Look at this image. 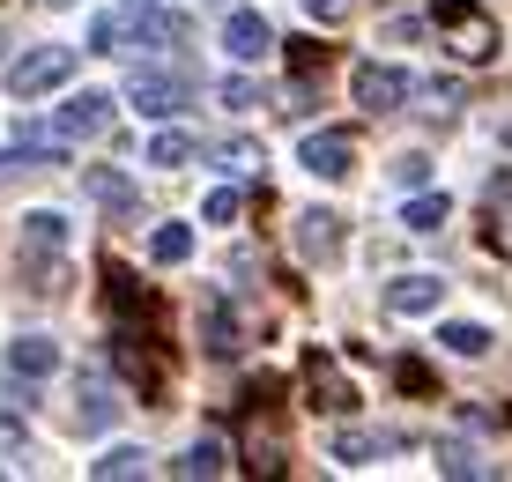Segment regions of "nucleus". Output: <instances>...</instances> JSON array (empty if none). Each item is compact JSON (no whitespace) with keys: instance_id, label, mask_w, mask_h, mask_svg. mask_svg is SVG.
I'll return each mask as SVG.
<instances>
[{"instance_id":"1","label":"nucleus","mask_w":512,"mask_h":482,"mask_svg":"<svg viewBox=\"0 0 512 482\" xmlns=\"http://www.w3.org/2000/svg\"><path fill=\"white\" fill-rule=\"evenodd\" d=\"M431 23H438V38H446L453 60H468V67H483V60H498V23H490L475 0H438L431 8Z\"/></svg>"},{"instance_id":"2","label":"nucleus","mask_w":512,"mask_h":482,"mask_svg":"<svg viewBox=\"0 0 512 482\" xmlns=\"http://www.w3.org/2000/svg\"><path fill=\"white\" fill-rule=\"evenodd\" d=\"M186 97H193V75H186V67H141V75L127 82V104H134V112H149V119L186 112Z\"/></svg>"},{"instance_id":"3","label":"nucleus","mask_w":512,"mask_h":482,"mask_svg":"<svg viewBox=\"0 0 512 482\" xmlns=\"http://www.w3.org/2000/svg\"><path fill=\"white\" fill-rule=\"evenodd\" d=\"M409 67H386V60H357L349 67V97L364 104V112H401L409 104Z\"/></svg>"},{"instance_id":"4","label":"nucleus","mask_w":512,"mask_h":482,"mask_svg":"<svg viewBox=\"0 0 512 482\" xmlns=\"http://www.w3.org/2000/svg\"><path fill=\"white\" fill-rule=\"evenodd\" d=\"M305 401L320 408V416H357V379H342V364H334L327 349L305 356Z\"/></svg>"},{"instance_id":"5","label":"nucleus","mask_w":512,"mask_h":482,"mask_svg":"<svg viewBox=\"0 0 512 482\" xmlns=\"http://www.w3.org/2000/svg\"><path fill=\"white\" fill-rule=\"evenodd\" d=\"M67 75H75V52L67 45H38V52H23V60L8 67V89L15 97H45V89H60Z\"/></svg>"},{"instance_id":"6","label":"nucleus","mask_w":512,"mask_h":482,"mask_svg":"<svg viewBox=\"0 0 512 482\" xmlns=\"http://www.w3.org/2000/svg\"><path fill=\"white\" fill-rule=\"evenodd\" d=\"M112 127V97H97V89H82V97H67L60 112L38 127V141H82V134H104Z\"/></svg>"},{"instance_id":"7","label":"nucleus","mask_w":512,"mask_h":482,"mask_svg":"<svg viewBox=\"0 0 512 482\" xmlns=\"http://www.w3.org/2000/svg\"><path fill=\"white\" fill-rule=\"evenodd\" d=\"M0 364H8V379H15V386H45L52 371H60V342H52V334H15Z\"/></svg>"},{"instance_id":"8","label":"nucleus","mask_w":512,"mask_h":482,"mask_svg":"<svg viewBox=\"0 0 512 482\" xmlns=\"http://www.w3.org/2000/svg\"><path fill=\"white\" fill-rule=\"evenodd\" d=\"M297 164H305L312 178H349V171H357V141H349V134H305V149H297Z\"/></svg>"},{"instance_id":"9","label":"nucleus","mask_w":512,"mask_h":482,"mask_svg":"<svg viewBox=\"0 0 512 482\" xmlns=\"http://www.w3.org/2000/svg\"><path fill=\"white\" fill-rule=\"evenodd\" d=\"M223 52L253 67V60H268V52H275V30L260 23L253 8H231V15H223Z\"/></svg>"},{"instance_id":"10","label":"nucleus","mask_w":512,"mask_h":482,"mask_svg":"<svg viewBox=\"0 0 512 482\" xmlns=\"http://www.w3.org/2000/svg\"><path fill=\"white\" fill-rule=\"evenodd\" d=\"M112 371H119V379L134 386L141 401H149L156 386H164V371L149 364V349H141V334H134V327H119V334H112Z\"/></svg>"},{"instance_id":"11","label":"nucleus","mask_w":512,"mask_h":482,"mask_svg":"<svg viewBox=\"0 0 512 482\" xmlns=\"http://www.w3.org/2000/svg\"><path fill=\"white\" fill-rule=\"evenodd\" d=\"M438 305H446V282H438V275L386 282V312H394V319H423V312H438Z\"/></svg>"},{"instance_id":"12","label":"nucleus","mask_w":512,"mask_h":482,"mask_svg":"<svg viewBox=\"0 0 512 482\" xmlns=\"http://www.w3.org/2000/svg\"><path fill=\"white\" fill-rule=\"evenodd\" d=\"M104 305H112L119 319H156V297L141 290L134 267H104Z\"/></svg>"},{"instance_id":"13","label":"nucleus","mask_w":512,"mask_h":482,"mask_svg":"<svg viewBox=\"0 0 512 482\" xmlns=\"http://www.w3.org/2000/svg\"><path fill=\"white\" fill-rule=\"evenodd\" d=\"M201 342H208V356H238L245 349V319L223 305V297H208V305H201Z\"/></svg>"},{"instance_id":"14","label":"nucleus","mask_w":512,"mask_h":482,"mask_svg":"<svg viewBox=\"0 0 512 482\" xmlns=\"http://www.w3.org/2000/svg\"><path fill=\"white\" fill-rule=\"evenodd\" d=\"M334 245H342V216H334V208H305V216H297V253L327 260Z\"/></svg>"},{"instance_id":"15","label":"nucleus","mask_w":512,"mask_h":482,"mask_svg":"<svg viewBox=\"0 0 512 482\" xmlns=\"http://www.w3.org/2000/svg\"><path fill=\"white\" fill-rule=\"evenodd\" d=\"M112 408L119 401H104V371H82V379H75V416H67V423H75V431H104Z\"/></svg>"},{"instance_id":"16","label":"nucleus","mask_w":512,"mask_h":482,"mask_svg":"<svg viewBox=\"0 0 512 482\" xmlns=\"http://www.w3.org/2000/svg\"><path fill=\"white\" fill-rule=\"evenodd\" d=\"M90 201H97V208H112V216H134L141 193H134V178H127V171H90Z\"/></svg>"},{"instance_id":"17","label":"nucleus","mask_w":512,"mask_h":482,"mask_svg":"<svg viewBox=\"0 0 512 482\" xmlns=\"http://www.w3.org/2000/svg\"><path fill=\"white\" fill-rule=\"evenodd\" d=\"M438 349L475 364V356H490V327H483V319H446V327H438Z\"/></svg>"},{"instance_id":"18","label":"nucleus","mask_w":512,"mask_h":482,"mask_svg":"<svg viewBox=\"0 0 512 482\" xmlns=\"http://www.w3.org/2000/svg\"><path fill=\"white\" fill-rule=\"evenodd\" d=\"M186 38H193V23H186L179 8H164V0L141 15V45H186Z\"/></svg>"},{"instance_id":"19","label":"nucleus","mask_w":512,"mask_h":482,"mask_svg":"<svg viewBox=\"0 0 512 482\" xmlns=\"http://www.w3.org/2000/svg\"><path fill=\"white\" fill-rule=\"evenodd\" d=\"M45 164H60V149H52V141H30V149H0V186H15V178H30V171H45Z\"/></svg>"},{"instance_id":"20","label":"nucleus","mask_w":512,"mask_h":482,"mask_svg":"<svg viewBox=\"0 0 512 482\" xmlns=\"http://www.w3.org/2000/svg\"><path fill=\"white\" fill-rule=\"evenodd\" d=\"M446 216H453L446 193H423V186H416V201H401V223L423 230V238H431V230H446Z\"/></svg>"},{"instance_id":"21","label":"nucleus","mask_w":512,"mask_h":482,"mask_svg":"<svg viewBox=\"0 0 512 482\" xmlns=\"http://www.w3.org/2000/svg\"><path fill=\"white\" fill-rule=\"evenodd\" d=\"M23 245H30V253H45V245L60 253V245H67V216H60V208H30V216H23Z\"/></svg>"},{"instance_id":"22","label":"nucleus","mask_w":512,"mask_h":482,"mask_svg":"<svg viewBox=\"0 0 512 482\" xmlns=\"http://www.w3.org/2000/svg\"><path fill=\"white\" fill-rule=\"evenodd\" d=\"M134 38H141V23H134L127 8H119V15H97V30H90V45L104 52V60H112V52H127Z\"/></svg>"},{"instance_id":"23","label":"nucleus","mask_w":512,"mask_h":482,"mask_svg":"<svg viewBox=\"0 0 512 482\" xmlns=\"http://www.w3.org/2000/svg\"><path fill=\"white\" fill-rule=\"evenodd\" d=\"M193 156H201V141H193L186 127H164L149 141V164H164V171H179V164H193Z\"/></svg>"},{"instance_id":"24","label":"nucleus","mask_w":512,"mask_h":482,"mask_svg":"<svg viewBox=\"0 0 512 482\" xmlns=\"http://www.w3.org/2000/svg\"><path fill=\"white\" fill-rule=\"evenodd\" d=\"M149 253L164 260V267H186V260H193V223H156Z\"/></svg>"},{"instance_id":"25","label":"nucleus","mask_w":512,"mask_h":482,"mask_svg":"<svg viewBox=\"0 0 512 482\" xmlns=\"http://www.w3.org/2000/svg\"><path fill=\"white\" fill-rule=\"evenodd\" d=\"M90 475H97V482H112V475H149V453H141V445H112L104 460H90Z\"/></svg>"},{"instance_id":"26","label":"nucleus","mask_w":512,"mask_h":482,"mask_svg":"<svg viewBox=\"0 0 512 482\" xmlns=\"http://www.w3.org/2000/svg\"><path fill=\"white\" fill-rule=\"evenodd\" d=\"M216 171H223V178H253V171H260V141H245V134L223 141V149H216Z\"/></svg>"},{"instance_id":"27","label":"nucleus","mask_w":512,"mask_h":482,"mask_svg":"<svg viewBox=\"0 0 512 482\" xmlns=\"http://www.w3.org/2000/svg\"><path fill=\"white\" fill-rule=\"evenodd\" d=\"M223 468H231V453H223L216 438H201V445H193V453L179 460V475H193V482H201V475H223Z\"/></svg>"},{"instance_id":"28","label":"nucleus","mask_w":512,"mask_h":482,"mask_svg":"<svg viewBox=\"0 0 512 482\" xmlns=\"http://www.w3.org/2000/svg\"><path fill=\"white\" fill-rule=\"evenodd\" d=\"M379 445H386V438H364V431H334V445H327V453L342 460V468H364V460H372Z\"/></svg>"},{"instance_id":"29","label":"nucleus","mask_w":512,"mask_h":482,"mask_svg":"<svg viewBox=\"0 0 512 482\" xmlns=\"http://www.w3.org/2000/svg\"><path fill=\"white\" fill-rule=\"evenodd\" d=\"M201 216H208V223H223V230H231V223L245 216V193H238V186H216V193H208V201H201Z\"/></svg>"},{"instance_id":"30","label":"nucleus","mask_w":512,"mask_h":482,"mask_svg":"<svg viewBox=\"0 0 512 482\" xmlns=\"http://www.w3.org/2000/svg\"><path fill=\"white\" fill-rule=\"evenodd\" d=\"M394 386H401V394H438V379H431V364H423V356H401V364H394Z\"/></svg>"},{"instance_id":"31","label":"nucleus","mask_w":512,"mask_h":482,"mask_svg":"<svg viewBox=\"0 0 512 482\" xmlns=\"http://www.w3.org/2000/svg\"><path fill=\"white\" fill-rule=\"evenodd\" d=\"M438 468H446V475H490V468H483V460L468 453L461 438H446V445H438Z\"/></svg>"},{"instance_id":"32","label":"nucleus","mask_w":512,"mask_h":482,"mask_svg":"<svg viewBox=\"0 0 512 482\" xmlns=\"http://www.w3.org/2000/svg\"><path fill=\"white\" fill-rule=\"evenodd\" d=\"M253 104H268V97H260V82H223V112H253Z\"/></svg>"},{"instance_id":"33","label":"nucleus","mask_w":512,"mask_h":482,"mask_svg":"<svg viewBox=\"0 0 512 482\" xmlns=\"http://www.w3.org/2000/svg\"><path fill=\"white\" fill-rule=\"evenodd\" d=\"M483 245H490L498 260H512V208H505V216H490V223H483Z\"/></svg>"},{"instance_id":"34","label":"nucleus","mask_w":512,"mask_h":482,"mask_svg":"<svg viewBox=\"0 0 512 482\" xmlns=\"http://www.w3.org/2000/svg\"><path fill=\"white\" fill-rule=\"evenodd\" d=\"M290 67H305V75H320V67H327V52L312 45V38H290Z\"/></svg>"},{"instance_id":"35","label":"nucleus","mask_w":512,"mask_h":482,"mask_svg":"<svg viewBox=\"0 0 512 482\" xmlns=\"http://www.w3.org/2000/svg\"><path fill=\"white\" fill-rule=\"evenodd\" d=\"M394 178H401V193H409V186H423V178H431V156H401V164H394Z\"/></svg>"},{"instance_id":"36","label":"nucleus","mask_w":512,"mask_h":482,"mask_svg":"<svg viewBox=\"0 0 512 482\" xmlns=\"http://www.w3.org/2000/svg\"><path fill=\"white\" fill-rule=\"evenodd\" d=\"M312 23H349V0H305Z\"/></svg>"},{"instance_id":"37","label":"nucleus","mask_w":512,"mask_h":482,"mask_svg":"<svg viewBox=\"0 0 512 482\" xmlns=\"http://www.w3.org/2000/svg\"><path fill=\"white\" fill-rule=\"evenodd\" d=\"M423 97H431V112H453V104H461V82H431Z\"/></svg>"},{"instance_id":"38","label":"nucleus","mask_w":512,"mask_h":482,"mask_svg":"<svg viewBox=\"0 0 512 482\" xmlns=\"http://www.w3.org/2000/svg\"><path fill=\"white\" fill-rule=\"evenodd\" d=\"M38 8H75V0H38Z\"/></svg>"},{"instance_id":"39","label":"nucleus","mask_w":512,"mask_h":482,"mask_svg":"<svg viewBox=\"0 0 512 482\" xmlns=\"http://www.w3.org/2000/svg\"><path fill=\"white\" fill-rule=\"evenodd\" d=\"M127 8H156V0H127Z\"/></svg>"}]
</instances>
